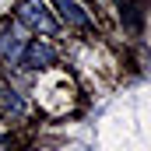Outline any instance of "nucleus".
Here are the masks:
<instances>
[{"label":"nucleus","instance_id":"nucleus-4","mask_svg":"<svg viewBox=\"0 0 151 151\" xmlns=\"http://www.w3.org/2000/svg\"><path fill=\"white\" fill-rule=\"evenodd\" d=\"M53 4H56V14H60L63 25H70V28H88L91 25V14L77 0H53Z\"/></svg>","mask_w":151,"mask_h":151},{"label":"nucleus","instance_id":"nucleus-2","mask_svg":"<svg viewBox=\"0 0 151 151\" xmlns=\"http://www.w3.org/2000/svg\"><path fill=\"white\" fill-rule=\"evenodd\" d=\"M18 21H21L25 28L42 32V35H53V32H56V18L46 11L42 0H21V4H18Z\"/></svg>","mask_w":151,"mask_h":151},{"label":"nucleus","instance_id":"nucleus-5","mask_svg":"<svg viewBox=\"0 0 151 151\" xmlns=\"http://www.w3.org/2000/svg\"><path fill=\"white\" fill-rule=\"evenodd\" d=\"M119 4H127V0H116V7H119Z\"/></svg>","mask_w":151,"mask_h":151},{"label":"nucleus","instance_id":"nucleus-3","mask_svg":"<svg viewBox=\"0 0 151 151\" xmlns=\"http://www.w3.org/2000/svg\"><path fill=\"white\" fill-rule=\"evenodd\" d=\"M21 63L32 67V70H42V67H53L56 63V49L49 42H28L25 53H21Z\"/></svg>","mask_w":151,"mask_h":151},{"label":"nucleus","instance_id":"nucleus-1","mask_svg":"<svg viewBox=\"0 0 151 151\" xmlns=\"http://www.w3.org/2000/svg\"><path fill=\"white\" fill-rule=\"evenodd\" d=\"M28 46V32L21 21H4L0 25V60L7 67H18L21 63V53Z\"/></svg>","mask_w":151,"mask_h":151}]
</instances>
